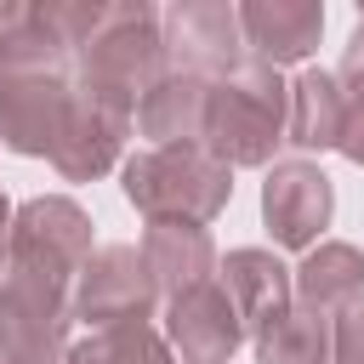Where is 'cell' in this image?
<instances>
[{
    "label": "cell",
    "mask_w": 364,
    "mask_h": 364,
    "mask_svg": "<svg viewBox=\"0 0 364 364\" xmlns=\"http://www.w3.org/2000/svg\"><path fill=\"white\" fill-rule=\"evenodd\" d=\"M165 74V40H159V11L154 6H108L97 34L80 46V74H74V97L102 114L108 125H131L136 102L154 91V80Z\"/></svg>",
    "instance_id": "6da1fadb"
},
{
    "label": "cell",
    "mask_w": 364,
    "mask_h": 364,
    "mask_svg": "<svg viewBox=\"0 0 364 364\" xmlns=\"http://www.w3.org/2000/svg\"><path fill=\"white\" fill-rule=\"evenodd\" d=\"M154 296H159V290H154V273H148L142 250L108 245V250H97V256L80 267L74 313H80L85 324H102V330H114V324H142L148 307H154Z\"/></svg>",
    "instance_id": "8992f818"
},
{
    "label": "cell",
    "mask_w": 364,
    "mask_h": 364,
    "mask_svg": "<svg viewBox=\"0 0 364 364\" xmlns=\"http://www.w3.org/2000/svg\"><path fill=\"white\" fill-rule=\"evenodd\" d=\"M125 193L148 222H210L233 193V171L199 142L148 148L125 165Z\"/></svg>",
    "instance_id": "3957f363"
},
{
    "label": "cell",
    "mask_w": 364,
    "mask_h": 364,
    "mask_svg": "<svg viewBox=\"0 0 364 364\" xmlns=\"http://www.w3.org/2000/svg\"><path fill=\"white\" fill-rule=\"evenodd\" d=\"M171 341L182 347L188 364H228L233 347L245 341V318L228 301V290L205 279L171 301Z\"/></svg>",
    "instance_id": "9c48e42d"
},
{
    "label": "cell",
    "mask_w": 364,
    "mask_h": 364,
    "mask_svg": "<svg viewBox=\"0 0 364 364\" xmlns=\"http://www.w3.org/2000/svg\"><path fill=\"white\" fill-rule=\"evenodd\" d=\"M119 125H108L102 114H91L85 102H80V114H74V125H68V136L57 142V154H51V165L68 176V182H85V176H102L108 165H114V154H119Z\"/></svg>",
    "instance_id": "e0dca14e"
},
{
    "label": "cell",
    "mask_w": 364,
    "mask_h": 364,
    "mask_svg": "<svg viewBox=\"0 0 364 364\" xmlns=\"http://www.w3.org/2000/svg\"><path fill=\"white\" fill-rule=\"evenodd\" d=\"M284 119H290V85L262 68L245 63L233 74H222L210 85L205 102V148L233 171V165H262L279 142H284Z\"/></svg>",
    "instance_id": "7a4b0ae2"
},
{
    "label": "cell",
    "mask_w": 364,
    "mask_h": 364,
    "mask_svg": "<svg viewBox=\"0 0 364 364\" xmlns=\"http://www.w3.org/2000/svg\"><path fill=\"white\" fill-rule=\"evenodd\" d=\"M91 262V222L80 205L68 199H28L17 216H11V233H6V267H28V273H46V279H63L80 273Z\"/></svg>",
    "instance_id": "5b68a950"
},
{
    "label": "cell",
    "mask_w": 364,
    "mask_h": 364,
    "mask_svg": "<svg viewBox=\"0 0 364 364\" xmlns=\"http://www.w3.org/2000/svg\"><path fill=\"white\" fill-rule=\"evenodd\" d=\"M318 28H324L318 0H245L239 6V34H245V46H256L262 68L301 63L318 46Z\"/></svg>",
    "instance_id": "30bf717a"
},
{
    "label": "cell",
    "mask_w": 364,
    "mask_h": 364,
    "mask_svg": "<svg viewBox=\"0 0 364 364\" xmlns=\"http://www.w3.org/2000/svg\"><path fill=\"white\" fill-rule=\"evenodd\" d=\"M256 358L262 364H330V313L284 307L273 324L256 330Z\"/></svg>",
    "instance_id": "2e32d148"
},
{
    "label": "cell",
    "mask_w": 364,
    "mask_h": 364,
    "mask_svg": "<svg viewBox=\"0 0 364 364\" xmlns=\"http://www.w3.org/2000/svg\"><path fill=\"white\" fill-rule=\"evenodd\" d=\"M336 85H341V142L336 148L364 165V11H358V28L347 40V57H341Z\"/></svg>",
    "instance_id": "ac0fdd59"
},
{
    "label": "cell",
    "mask_w": 364,
    "mask_h": 364,
    "mask_svg": "<svg viewBox=\"0 0 364 364\" xmlns=\"http://www.w3.org/2000/svg\"><path fill=\"white\" fill-rule=\"evenodd\" d=\"M330 205H336V193L318 165L290 159V165H273L262 182V216L279 245H313V233L330 222Z\"/></svg>",
    "instance_id": "ba28073f"
},
{
    "label": "cell",
    "mask_w": 364,
    "mask_h": 364,
    "mask_svg": "<svg viewBox=\"0 0 364 364\" xmlns=\"http://www.w3.org/2000/svg\"><path fill=\"white\" fill-rule=\"evenodd\" d=\"M63 330H68L63 279L6 267V284H0V353L11 364H57L63 358Z\"/></svg>",
    "instance_id": "277c9868"
},
{
    "label": "cell",
    "mask_w": 364,
    "mask_h": 364,
    "mask_svg": "<svg viewBox=\"0 0 364 364\" xmlns=\"http://www.w3.org/2000/svg\"><path fill=\"white\" fill-rule=\"evenodd\" d=\"M91 353H97V364H171L165 341L148 324H114V330L91 336Z\"/></svg>",
    "instance_id": "d6986e66"
},
{
    "label": "cell",
    "mask_w": 364,
    "mask_h": 364,
    "mask_svg": "<svg viewBox=\"0 0 364 364\" xmlns=\"http://www.w3.org/2000/svg\"><path fill=\"white\" fill-rule=\"evenodd\" d=\"M159 40H165V51H176V63H182V74H233V63H239V46H245V34H239V6H228V0H188V6H171L165 17H159Z\"/></svg>",
    "instance_id": "52a82bcc"
},
{
    "label": "cell",
    "mask_w": 364,
    "mask_h": 364,
    "mask_svg": "<svg viewBox=\"0 0 364 364\" xmlns=\"http://www.w3.org/2000/svg\"><path fill=\"white\" fill-rule=\"evenodd\" d=\"M330 364H364V296H353L341 318H330Z\"/></svg>",
    "instance_id": "ffe728a7"
},
{
    "label": "cell",
    "mask_w": 364,
    "mask_h": 364,
    "mask_svg": "<svg viewBox=\"0 0 364 364\" xmlns=\"http://www.w3.org/2000/svg\"><path fill=\"white\" fill-rule=\"evenodd\" d=\"M205 102H210V80L199 74H159L154 91L136 102V125L142 136H154L159 148H176V142H199L205 148Z\"/></svg>",
    "instance_id": "8fae6325"
},
{
    "label": "cell",
    "mask_w": 364,
    "mask_h": 364,
    "mask_svg": "<svg viewBox=\"0 0 364 364\" xmlns=\"http://www.w3.org/2000/svg\"><path fill=\"white\" fill-rule=\"evenodd\" d=\"M6 233H11V205H6V193H0V256H6Z\"/></svg>",
    "instance_id": "44dd1931"
},
{
    "label": "cell",
    "mask_w": 364,
    "mask_h": 364,
    "mask_svg": "<svg viewBox=\"0 0 364 364\" xmlns=\"http://www.w3.org/2000/svg\"><path fill=\"white\" fill-rule=\"evenodd\" d=\"M222 290H228V301L239 307L245 330H262V324H273V318L290 307V273H284L267 250H233V256L222 262Z\"/></svg>",
    "instance_id": "4fadbf2b"
},
{
    "label": "cell",
    "mask_w": 364,
    "mask_h": 364,
    "mask_svg": "<svg viewBox=\"0 0 364 364\" xmlns=\"http://www.w3.org/2000/svg\"><path fill=\"white\" fill-rule=\"evenodd\" d=\"M284 142H301V148H336L341 142V85H336V74H318V68L296 74Z\"/></svg>",
    "instance_id": "5bb4252c"
},
{
    "label": "cell",
    "mask_w": 364,
    "mask_h": 364,
    "mask_svg": "<svg viewBox=\"0 0 364 364\" xmlns=\"http://www.w3.org/2000/svg\"><path fill=\"white\" fill-rule=\"evenodd\" d=\"M290 290H296L301 307H313V313L347 307L353 296H364V256H358L353 245H318V250L301 262V273H296Z\"/></svg>",
    "instance_id": "9a60e30c"
},
{
    "label": "cell",
    "mask_w": 364,
    "mask_h": 364,
    "mask_svg": "<svg viewBox=\"0 0 364 364\" xmlns=\"http://www.w3.org/2000/svg\"><path fill=\"white\" fill-rule=\"evenodd\" d=\"M142 262L154 273V290H165L171 301L193 284L210 279L216 267V250H210V233L199 222H148V239H142Z\"/></svg>",
    "instance_id": "7c38bea8"
},
{
    "label": "cell",
    "mask_w": 364,
    "mask_h": 364,
    "mask_svg": "<svg viewBox=\"0 0 364 364\" xmlns=\"http://www.w3.org/2000/svg\"><path fill=\"white\" fill-rule=\"evenodd\" d=\"M0 364H11V358H0Z\"/></svg>",
    "instance_id": "7402d4cb"
}]
</instances>
